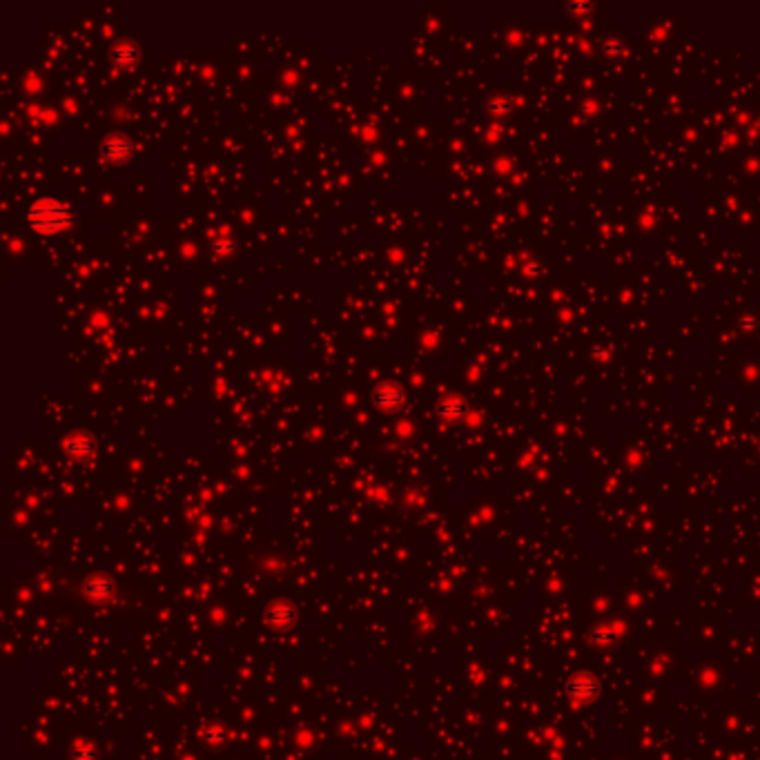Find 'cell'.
Listing matches in <instances>:
<instances>
[{
	"label": "cell",
	"mask_w": 760,
	"mask_h": 760,
	"mask_svg": "<svg viewBox=\"0 0 760 760\" xmlns=\"http://www.w3.org/2000/svg\"><path fill=\"white\" fill-rule=\"evenodd\" d=\"M404 392H402V388L399 386H395V384H384V386H379L377 390H375V395H373V402L379 406V408H384V410H397L402 404H404Z\"/></svg>",
	"instance_id": "obj_2"
},
{
	"label": "cell",
	"mask_w": 760,
	"mask_h": 760,
	"mask_svg": "<svg viewBox=\"0 0 760 760\" xmlns=\"http://www.w3.org/2000/svg\"><path fill=\"white\" fill-rule=\"evenodd\" d=\"M130 152H132V143H130V139H125V136L116 134V136H110V139L103 143V157L108 161H112V163L125 161L130 157Z\"/></svg>",
	"instance_id": "obj_3"
},
{
	"label": "cell",
	"mask_w": 760,
	"mask_h": 760,
	"mask_svg": "<svg viewBox=\"0 0 760 760\" xmlns=\"http://www.w3.org/2000/svg\"><path fill=\"white\" fill-rule=\"evenodd\" d=\"M72 221L69 210L56 199H40L29 210V223L42 234H54Z\"/></svg>",
	"instance_id": "obj_1"
},
{
	"label": "cell",
	"mask_w": 760,
	"mask_h": 760,
	"mask_svg": "<svg viewBox=\"0 0 760 760\" xmlns=\"http://www.w3.org/2000/svg\"><path fill=\"white\" fill-rule=\"evenodd\" d=\"M112 60L118 67H132L139 60V52H136L132 40H120L112 50Z\"/></svg>",
	"instance_id": "obj_4"
},
{
	"label": "cell",
	"mask_w": 760,
	"mask_h": 760,
	"mask_svg": "<svg viewBox=\"0 0 760 760\" xmlns=\"http://www.w3.org/2000/svg\"><path fill=\"white\" fill-rule=\"evenodd\" d=\"M67 448H69V453H74V455H85V453L92 450V442H89L85 435H76V437L69 439V446H67Z\"/></svg>",
	"instance_id": "obj_5"
}]
</instances>
